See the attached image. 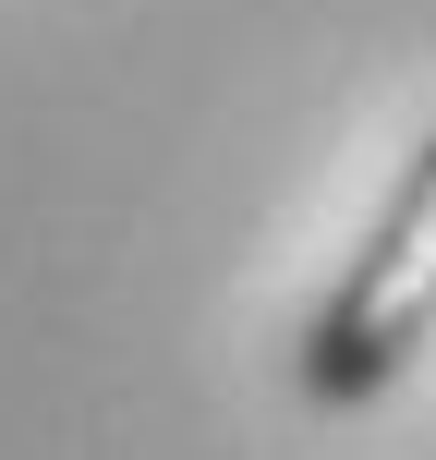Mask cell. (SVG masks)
I'll list each match as a JSON object with an SVG mask.
<instances>
[{
  "instance_id": "1",
  "label": "cell",
  "mask_w": 436,
  "mask_h": 460,
  "mask_svg": "<svg viewBox=\"0 0 436 460\" xmlns=\"http://www.w3.org/2000/svg\"><path fill=\"white\" fill-rule=\"evenodd\" d=\"M424 340H436V121H424L413 158H400L388 207L364 218L340 291L303 327V400L316 412H364V400H388L424 364Z\"/></svg>"
}]
</instances>
